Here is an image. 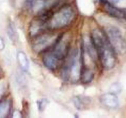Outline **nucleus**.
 Segmentation results:
<instances>
[{
	"mask_svg": "<svg viewBox=\"0 0 126 118\" xmlns=\"http://www.w3.org/2000/svg\"><path fill=\"white\" fill-rule=\"evenodd\" d=\"M90 37L102 67L105 70L113 68L116 63V52L108 40L104 30L99 27L94 28L90 33Z\"/></svg>",
	"mask_w": 126,
	"mask_h": 118,
	"instance_id": "f257e3e1",
	"label": "nucleus"
},
{
	"mask_svg": "<svg viewBox=\"0 0 126 118\" xmlns=\"http://www.w3.org/2000/svg\"><path fill=\"white\" fill-rule=\"evenodd\" d=\"M76 18V11L72 4H66L52 11L48 17L49 31H58L71 25Z\"/></svg>",
	"mask_w": 126,
	"mask_h": 118,
	"instance_id": "f03ea898",
	"label": "nucleus"
},
{
	"mask_svg": "<svg viewBox=\"0 0 126 118\" xmlns=\"http://www.w3.org/2000/svg\"><path fill=\"white\" fill-rule=\"evenodd\" d=\"M82 66L81 48L71 49L60 68L62 78L66 82L76 83L80 81Z\"/></svg>",
	"mask_w": 126,
	"mask_h": 118,
	"instance_id": "7ed1b4c3",
	"label": "nucleus"
},
{
	"mask_svg": "<svg viewBox=\"0 0 126 118\" xmlns=\"http://www.w3.org/2000/svg\"><path fill=\"white\" fill-rule=\"evenodd\" d=\"M60 34L57 31H48L32 38V50L36 54H42L53 46Z\"/></svg>",
	"mask_w": 126,
	"mask_h": 118,
	"instance_id": "20e7f679",
	"label": "nucleus"
},
{
	"mask_svg": "<svg viewBox=\"0 0 126 118\" xmlns=\"http://www.w3.org/2000/svg\"><path fill=\"white\" fill-rule=\"evenodd\" d=\"M59 3V0H26L25 6L34 16L53 11Z\"/></svg>",
	"mask_w": 126,
	"mask_h": 118,
	"instance_id": "39448f33",
	"label": "nucleus"
},
{
	"mask_svg": "<svg viewBox=\"0 0 126 118\" xmlns=\"http://www.w3.org/2000/svg\"><path fill=\"white\" fill-rule=\"evenodd\" d=\"M71 36L68 33H60L59 38L49 50L59 60H65L71 50Z\"/></svg>",
	"mask_w": 126,
	"mask_h": 118,
	"instance_id": "423d86ee",
	"label": "nucleus"
},
{
	"mask_svg": "<svg viewBox=\"0 0 126 118\" xmlns=\"http://www.w3.org/2000/svg\"><path fill=\"white\" fill-rule=\"evenodd\" d=\"M50 12L51 11L34 16V18L30 22L28 27V34L31 39L44 32L49 31L47 20Z\"/></svg>",
	"mask_w": 126,
	"mask_h": 118,
	"instance_id": "0eeeda50",
	"label": "nucleus"
},
{
	"mask_svg": "<svg viewBox=\"0 0 126 118\" xmlns=\"http://www.w3.org/2000/svg\"><path fill=\"white\" fill-rule=\"evenodd\" d=\"M104 31L116 52L124 53L126 50V44L119 30L114 26H109Z\"/></svg>",
	"mask_w": 126,
	"mask_h": 118,
	"instance_id": "6e6552de",
	"label": "nucleus"
},
{
	"mask_svg": "<svg viewBox=\"0 0 126 118\" xmlns=\"http://www.w3.org/2000/svg\"><path fill=\"white\" fill-rule=\"evenodd\" d=\"M42 54V62L47 68L52 71L60 69L63 61L55 57L49 49Z\"/></svg>",
	"mask_w": 126,
	"mask_h": 118,
	"instance_id": "1a4fd4ad",
	"label": "nucleus"
},
{
	"mask_svg": "<svg viewBox=\"0 0 126 118\" xmlns=\"http://www.w3.org/2000/svg\"><path fill=\"white\" fill-rule=\"evenodd\" d=\"M100 102L103 105L110 109H115L119 104L116 95L112 92L102 95L100 97Z\"/></svg>",
	"mask_w": 126,
	"mask_h": 118,
	"instance_id": "9d476101",
	"label": "nucleus"
},
{
	"mask_svg": "<svg viewBox=\"0 0 126 118\" xmlns=\"http://www.w3.org/2000/svg\"><path fill=\"white\" fill-rule=\"evenodd\" d=\"M95 76V73L92 68L82 67L80 81L83 84H89L92 82Z\"/></svg>",
	"mask_w": 126,
	"mask_h": 118,
	"instance_id": "9b49d317",
	"label": "nucleus"
},
{
	"mask_svg": "<svg viewBox=\"0 0 126 118\" xmlns=\"http://www.w3.org/2000/svg\"><path fill=\"white\" fill-rule=\"evenodd\" d=\"M17 60L18 65L23 71H27L29 69V60L27 54L24 52L20 50L17 52Z\"/></svg>",
	"mask_w": 126,
	"mask_h": 118,
	"instance_id": "f8f14e48",
	"label": "nucleus"
},
{
	"mask_svg": "<svg viewBox=\"0 0 126 118\" xmlns=\"http://www.w3.org/2000/svg\"><path fill=\"white\" fill-rule=\"evenodd\" d=\"M12 108V101L10 99L0 100V118H6L10 114Z\"/></svg>",
	"mask_w": 126,
	"mask_h": 118,
	"instance_id": "ddd939ff",
	"label": "nucleus"
},
{
	"mask_svg": "<svg viewBox=\"0 0 126 118\" xmlns=\"http://www.w3.org/2000/svg\"><path fill=\"white\" fill-rule=\"evenodd\" d=\"M73 103L77 109L82 110L86 109L91 104V100L87 97L77 96L73 98Z\"/></svg>",
	"mask_w": 126,
	"mask_h": 118,
	"instance_id": "4468645a",
	"label": "nucleus"
},
{
	"mask_svg": "<svg viewBox=\"0 0 126 118\" xmlns=\"http://www.w3.org/2000/svg\"><path fill=\"white\" fill-rule=\"evenodd\" d=\"M8 35H9L11 40L17 41V34L15 30L14 27L12 25H10L8 29Z\"/></svg>",
	"mask_w": 126,
	"mask_h": 118,
	"instance_id": "2eb2a0df",
	"label": "nucleus"
},
{
	"mask_svg": "<svg viewBox=\"0 0 126 118\" xmlns=\"http://www.w3.org/2000/svg\"><path fill=\"white\" fill-rule=\"evenodd\" d=\"M38 107H39V109H43L45 108L46 106V104H47V102H46V100H42L39 101V102H38Z\"/></svg>",
	"mask_w": 126,
	"mask_h": 118,
	"instance_id": "dca6fc26",
	"label": "nucleus"
}]
</instances>
